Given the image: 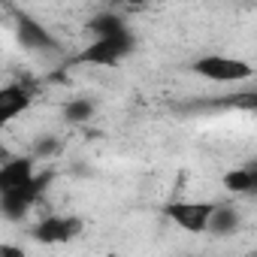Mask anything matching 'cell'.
Segmentation results:
<instances>
[{
    "label": "cell",
    "mask_w": 257,
    "mask_h": 257,
    "mask_svg": "<svg viewBox=\"0 0 257 257\" xmlns=\"http://www.w3.org/2000/svg\"><path fill=\"white\" fill-rule=\"evenodd\" d=\"M137 40L131 34V28L112 34V37H94L79 55H73L76 67H118L127 55H134Z\"/></svg>",
    "instance_id": "cell-1"
},
{
    "label": "cell",
    "mask_w": 257,
    "mask_h": 257,
    "mask_svg": "<svg viewBox=\"0 0 257 257\" xmlns=\"http://www.w3.org/2000/svg\"><path fill=\"white\" fill-rule=\"evenodd\" d=\"M191 73L206 79V82H218V85H239V82H248L254 76V67L242 58H233V55H221V52H209L203 58H197L191 64Z\"/></svg>",
    "instance_id": "cell-2"
},
{
    "label": "cell",
    "mask_w": 257,
    "mask_h": 257,
    "mask_svg": "<svg viewBox=\"0 0 257 257\" xmlns=\"http://www.w3.org/2000/svg\"><path fill=\"white\" fill-rule=\"evenodd\" d=\"M218 200H170L164 206V215L185 233H209L212 230V218L218 212Z\"/></svg>",
    "instance_id": "cell-3"
},
{
    "label": "cell",
    "mask_w": 257,
    "mask_h": 257,
    "mask_svg": "<svg viewBox=\"0 0 257 257\" xmlns=\"http://www.w3.org/2000/svg\"><path fill=\"white\" fill-rule=\"evenodd\" d=\"M49 179H52L49 173H40L34 182H28V185H22V188L0 191V209H4V215H7L10 221L25 218V215L40 203V197H43V191H46Z\"/></svg>",
    "instance_id": "cell-4"
},
{
    "label": "cell",
    "mask_w": 257,
    "mask_h": 257,
    "mask_svg": "<svg viewBox=\"0 0 257 257\" xmlns=\"http://www.w3.org/2000/svg\"><path fill=\"white\" fill-rule=\"evenodd\" d=\"M82 230H85V221L76 215H49L31 227V239L40 245H64V242H73Z\"/></svg>",
    "instance_id": "cell-5"
},
{
    "label": "cell",
    "mask_w": 257,
    "mask_h": 257,
    "mask_svg": "<svg viewBox=\"0 0 257 257\" xmlns=\"http://www.w3.org/2000/svg\"><path fill=\"white\" fill-rule=\"evenodd\" d=\"M37 97V88L31 82H7L0 88V124H10L19 118Z\"/></svg>",
    "instance_id": "cell-6"
},
{
    "label": "cell",
    "mask_w": 257,
    "mask_h": 257,
    "mask_svg": "<svg viewBox=\"0 0 257 257\" xmlns=\"http://www.w3.org/2000/svg\"><path fill=\"white\" fill-rule=\"evenodd\" d=\"M37 176H40V170H37L34 158H25V155L10 158V161H4V167H0V191L22 188V185L34 182Z\"/></svg>",
    "instance_id": "cell-7"
},
{
    "label": "cell",
    "mask_w": 257,
    "mask_h": 257,
    "mask_svg": "<svg viewBox=\"0 0 257 257\" xmlns=\"http://www.w3.org/2000/svg\"><path fill=\"white\" fill-rule=\"evenodd\" d=\"M224 191L239 194V197H257V164H245L236 170H227L221 176Z\"/></svg>",
    "instance_id": "cell-8"
},
{
    "label": "cell",
    "mask_w": 257,
    "mask_h": 257,
    "mask_svg": "<svg viewBox=\"0 0 257 257\" xmlns=\"http://www.w3.org/2000/svg\"><path fill=\"white\" fill-rule=\"evenodd\" d=\"M19 37H22V43L28 46V49H55V40H52V34L40 25V22H34V19H22L19 22Z\"/></svg>",
    "instance_id": "cell-9"
},
{
    "label": "cell",
    "mask_w": 257,
    "mask_h": 257,
    "mask_svg": "<svg viewBox=\"0 0 257 257\" xmlns=\"http://www.w3.org/2000/svg\"><path fill=\"white\" fill-rule=\"evenodd\" d=\"M88 28H91V34H94V37H112V34L127 31L124 19H118L115 13H100V16H94Z\"/></svg>",
    "instance_id": "cell-10"
},
{
    "label": "cell",
    "mask_w": 257,
    "mask_h": 257,
    "mask_svg": "<svg viewBox=\"0 0 257 257\" xmlns=\"http://www.w3.org/2000/svg\"><path fill=\"white\" fill-rule=\"evenodd\" d=\"M236 227H239V215H236V209L227 206V203H221L218 212H215V218H212V230H209V233L227 236V233H233Z\"/></svg>",
    "instance_id": "cell-11"
},
{
    "label": "cell",
    "mask_w": 257,
    "mask_h": 257,
    "mask_svg": "<svg viewBox=\"0 0 257 257\" xmlns=\"http://www.w3.org/2000/svg\"><path fill=\"white\" fill-rule=\"evenodd\" d=\"M218 106H230V109L257 112V88H251V91H239V94H227Z\"/></svg>",
    "instance_id": "cell-12"
},
{
    "label": "cell",
    "mask_w": 257,
    "mask_h": 257,
    "mask_svg": "<svg viewBox=\"0 0 257 257\" xmlns=\"http://www.w3.org/2000/svg\"><path fill=\"white\" fill-rule=\"evenodd\" d=\"M91 115H94V103H91V100H82V97H79V100H73V103L67 106V118H70V121H88Z\"/></svg>",
    "instance_id": "cell-13"
},
{
    "label": "cell",
    "mask_w": 257,
    "mask_h": 257,
    "mask_svg": "<svg viewBox=\"0 0 257 257\" xmlns=\"http://www.w3.org/2000/svg\"><path fill=\"white\" fill-rule=\"evenodd\" d=\"M0 257H28V254H25V248H16L13 242H4L0 245Z\"/></svg>",
    "instance_id": "cell-14"
},
{
    "label": "cell",
    "mask_w": 257,
    "mask_h": 257,
    "mask_svg": "<svg viewBox=\"0 0 257 257\" xmlns=\"http://www.w3.org/2000/svg\"><path fill=\"white\" fill-rule=\"evenodd\" d=\"M100 257H121L118 251H106V254H100Z\"/></svg>",
    "instance_id": "cell-15"
}]
</instances>
